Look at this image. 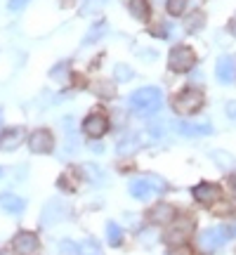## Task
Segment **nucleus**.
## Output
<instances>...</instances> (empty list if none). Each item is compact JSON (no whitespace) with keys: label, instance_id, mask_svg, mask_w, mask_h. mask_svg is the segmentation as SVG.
I'll use <instances>...</instances> for the list:
<instances>
[{"label":"nucleus","instance_id":"15","mask_svg":"<svg viewBox=\"0 0 236 255\" xmlns=\"http://www.w3.org/2000/svg\"><path fill=\"white\" fill-rule=\"evenodd\" d=\"M189 229H191V222H187V220H184V222H177L173 227V232L168 234V241H170V244H182V241H187L191 234Z\"/></svg>","mask_w":236,"mask_h":255},{"label":"nucleus","instance_id":"14","mask_svg":"<svg viewBox=\"0 0 236 255\" xmlns=\"http://www.w3.org/2000/svg\"><path fill=\"white\" fill-rule=\"evenodd\" d=\"M81 173H85V180H90V182H95V184L107 182L104 168H100V165H95V163H83L81 165Z\"/></svg>","mask_w":236,"mask_h":255},{"label":"nucleus","instance_id":"21","mask_svg":"<svg viewBox=\"0 0 236 255\" xmlns=\"http://www.w3.org/2000/svg\"><path fill=\"white\" fill-rule=\"evenodd\" d=\"M213 161H215L222 170H232V168H234V158L229 154H225V151H213Z\"/></svg>","mask_w":236,"mask_h":255},{"label":"nucleus","instance_id":"13","mask_svg":"<svg viewBox=\"0 0 236 255\" xmlns=\"http://www.w3.org/2000/svg\"><path fill=\"white\" fill-rule=\"evenodd\" d=\"M130 194H132L135 199L144 201V199H149V196H154L156 189L151 187V182H149L146 177H142V180H132V182H130Z\"/></svg>","mask_w":236,"mask_h":255},{"label":"nucleus","instance_id":"3","mask_svg":"<svg viewBox=\"0 0 236 255\" xmlns=\"http://www.w3.org/2000/svg\"><path fill=\"white\" fill-rule=\"evenodd\" d=\"M194 64H196V55H194L191 47L177 45V47H173L170 55H168V66H170L175 73H187L189 69H194Z\"/></svg>","mask_w":236,"mask_h":255},{"label":"nucleus","instance_id":"30","mask_svg":"<svg viewBox=\"0 0 236 255\" xmlns=\"http://www.w3.org/2000/svg\"><path fill=\"white\" fill-rule=\"evenodd\" d=\"M229 31H232V36H236V17L232 19V24H229Z\"/></svg>","mask_w":236,"mask_h":255},{"label":"nucleus","instance_id":"31","mask_svg":"<svg viewBox=\"0 0 236 255\" xmlns=\"http://www.w3.org/2000/svg\"><path fill=\"white\" fill-rule=\"evenodd\" d=\"M0 128H2V111H0Z\"/></svg>","mask_w":236,"mask_h":255},{"label":"nucleus","instance_id":"10","mask_svg":"<svg viewBox=\"0 0 236 255\" xmlns=\"http://www.w3.org/2000/svg\"><path fill=\"white\" fill-rule=\"evenodd\" d=\"M24 142V128H9L5 132H0V149L2 151H12Z\"/></svg>","mask_w":236,"mask_h":255},{"label":"nucleus","instance_id":"19","mask_svg":"<svg viewBox=\"0 0 236 255\" xmlns=\"http://www.w3.org/2000/svg\"><path fill=\"white\" fill-rule=\"evenodd\" d=\"M107 241L111 246H120V241H123V232L114 222H107Z\"/></svg>","mask_w":236,"mask_h":255},{"label":"nucleus","instance_id":"26","mask_svg":"<svg viewBox=\"0 0 236 255\" xmlns=\"http://www.w3.org/2000/svg\"><path fill=\"white\" fill-rule=\"evenodd\" d=\"M114 73H116V81H130L132 78V71L127 69L125 64H118L116 69H114Z\"/></svg>","mask_w":236,"mask_h":255},{"label":"nucleus","instance_id":"2","mask_svg":"<svg viewBox=\"0 0 236 255\" xmlns=\"http://www.w3.org/2000/svg\"><path fill=\"white\" fill-rule=\"evenodd\" d=\"M203 102H206L203 92L196 90V88H187V90H182L180 95L175 97L173 107L180 116H194L196 111L203 109Z\"/></svg>","mask_w":236,"mask_h":255},{"label":"nucleus","instance_id":"22","mask_svg":"<svg viewBox=\"0 0 236 255\" xmlns=\"http://www.w3.org/2000/svg\"><path fill=\"white\" fill-rule=\"evenodd\" d=\"M187 5H189V0H168V2H165V9H168V14L180 17L182 12L187 9Z\"/></svg>","mask_w":236,"mask_h":255},{"label":"nucleus","instance_id":"28","mask_svg":"<svg viewBox=\"0 0 236 255\" xmlns=\"http://www.w3.org/2000/svg\"><path fill=\"white\" fill-rule=\"evenodd\" d=\"M225 111H227V116H229V119L236 121V100L227 102V109H225Z\"/></svg>","mask_w":236,"mask_h":255},{"label":"nucleus","instance_id":"5","mask_svg":"<svg viewBox=\"0 0 236 255\" xmlns=\"http://www.w3.org/2000/svg\"><path fill=\"white\" fill-rule=\"evenodd\" d=\"M12 248L19 255H36L40 251V241L33 232H19L17 237L12 239Z\"/></svg>","mask_w":236,"mask_h":255},{"label":"nucleus","instance_id":"24","mask_svg":"<svg viewBox=\"0 0 236 255\" xmlns=\"http://www.w3.org/2000/svg\"><path fill=\"white\" fill-rule=\"evenodd\" d=\"M203 21H206V14H203V12H194V14H189V19H187V28H189V31H199V28L203 26Z\"/></svg>","mask_w":236,"mask_h":255},{"label":"nucleus","instance_id":"7","mask_svg":"<svg viewBox=\"0 0 236 255\" xmlns=\"http://www.w3.org/2000/svg\"><path fill=\"white\" fill-rule=\"evenodd\" d=\"M191 194H194L196 203H201V206H213V203L220 199V187L213 182H201L191 189Z\"/></svg>","mask_w":236,"mask_h":255},{"label":"nucleus","instance_id":"1","mask_svg":"<svg viewBox=\"0 0 236 255\" xmlns=\"http://www.w3.org/2000/svg\"><path fill=\"white\" fill-rule=\"evenodd\" d=\"M130 107L139 114H156L163 107V95L158 88L149 85V88H139L130 95Z\"/></svg>","mask_w":236,"mask_h":255},{"label":"nucleus","instance_id":"18","mask_svg":"<svg viewBox=\"0 0 236 255\" xmlns=\"http://www.w3.org/2000/svg\"><path fill=\"white\" fill-rule=\"evenodd\" d=\"M104 33H107V21H97V24H95V26L85 33V38H83V45H92V43H95V40H100Z\"/></svg>","mask_w":236,"mask_h":255},{"label":"nucleus","instance_id":"6","mask_svg":"<svg viewBox=\"0 0 236 255\" xmlns=\"http://www.w3.org/2000/svg\"><path fill=\"white\" fill-rule=\"evenodd\" d=\"M109 130V119L104 116V114H90L88 119L83 121V132L88 137H102L104 132Z\"/></svg>","mask_w":236,"mask_h":255},{"label":"nucleus","instance_id":"4","mask_svg":"<svg viewBox=\"0 0 236 255\" xmlns=\"http://www.w3.org/2000/svg\"><path fill=\"white\" fill-rule=\"evenodd\" d=\"M28 146H31L33 154H50V151L55 149V137H52V132L45 130V128L33 130L31 137H28Z\"/></svg>","mask_w":236,"mask_h":255},{"label":"nucleus","instance_id":"9","mask_svg":"<svg viewBox=\"0 0 236 255\" xmlns=\"http://www.w3.org/2000/svg\"><path fill=\"white\" fill-rule=\"evenodd\" d=\"M215 76H218V81L225 83V85L234 83L236 81V62H234V57H220L218 66H215Z\"/></svg>","mask_w":236,"mask_h":255},{"label":"nucleus","instance_id":"11","mask_svg":"<svg viewBox=\"0 0 236 255\" xmlns=\"http://www.w3.org/2000/svg\"><path fill=\"white\" fill-rule=\"evenodd\" d=\"M0 208L5 213H12V215H19L21 210L26 208V201L17 196V194H9V191H2L0 194Z\"/></svg>","mask_w":236,"mask_h":255},{"label":"nucleus","instance_id":"25","mask_svg":"<svg viewBox=\"0 0 236 255\" xmlns=\"http://www.w3.org/2000/svg\"><path fill=\"white\" fill-rule=\"evenodd\" d=\"M146 180L151 182V187H154V189H156V194H163V191L168 189V182H165L163 177H158V175H149Z\"/></svg>","mask_w":236,"mask_h":255},{"label":"nucleus","instance_id":"29","mask_svg":"<svg viewBox=\"0 0 236 255\" xmlns=\"http://www.w3.org/2000/svg\"><path fill=\"white\" fill-rule=\"evenodd\" d=\"M104 2H107V0H88V2H85V5H88V7H85V12H88V9H92V7H102Z\"/></svg>","mask_w":236,"mask_h":255},{"label":"nucleus","instance_id":"12","mask_svg":"<svg viewBox=\"0 0 236 255\" xmlns=\"http://www.w3.org/2000/svg\"><path fill=\"white\" fill-rule=\"evenodd\" d=\"M177 132L184 137H203V135H210L213 132V126L210 123H177Z\"/></svg>","mask_w":236,"mask_h":255},{"label":"nucleus","instance_id":"23","mask_svg":"<svg viewBox=\"0 0 236 255\" xmlns=\"http://www.w3.org/2000/svg\"><path fill=\"white\" fill-rule=\"evenodd\" d=\"M78 253L81 255H100V246L95 239H85L81 246H78Z\"/></svg>","mask_w":236,"mask_h":255},{"label":"nucleus","instance_id":"16","mask_svg":"<svg viewBox=\"0 0 236 255\" xmlns=\"http://www.w3.org/2000/svg\"><path fill=\"white\" fill-rule=\"evenodd\" d=\"M127 2V9H130V14L139 21H144L149 19V0H125Z\"/></svg>","mask_w":236,"mask_h":255},{"label":"nucleus","instance_id":"32","mask_svg":"<svg viewBox=\"0 0 236 255\" xmlns=\"http://www.w3.org/2000/svg\"><path fill=\"white\" fill-rule=\"evenodd\" d=\"M0 177H2V168H0Z\"/></svg>","mask_w":236,"mask_h":255},{"label":"nucleus","instance_id":"17","mask_svg":"<svg viewBox=\"0 0 236 255\" xmlns=\"http://www.w3.org/2000/svg\"><path fill=\"white\" fill-rule=\"evenodd\" d=\"M149 218H151V222H170V220H173V208H170L168 203H158V206L149 213Z\"/></svg>","mask_w":236,"mask_h":255},{"label":"nucleus","instance_id":"27","mask_svg":"<svg viewBox=\"0 0 236 255\" xmlns=\"http://www.w3.org/2000/svg\"><path fill=\"white\" fill-rule=\"evenodd\" d=\"M26 2H28V0H9L7 7H9V12H17V9H21Z\"/></svg>","mask_w":236,"mask_h":255},{"label":"nucleus","instance_id":"8","mask_svg":"<svg viewBox=\"0 0 236 255\" xmlns=\"http://www.w3.org/2000/svg\"><path fill=\"white\" fill-rule=\"evenodd\" d=\"M225 241H227V237H225L222 229H206L199 237V246H201V251L213 253V251H218V248L225 246Z\"/></svg>","mask_w":236,"mask_h":255},{"label":"nucleus","instance_id":"20","mask_svg":"<svg viewBox=\"0 0 236 255\" xmlns=\"http://www.w3.org/2000/svg\"><path fill=\"white\" fill-rule=\"evenodd\" d=\"M139 146H142V142H139L137 137H127V139H123V142L118 144V154L127 156V154H132V151H137Z\"/></svg>","mask_w":236,"mask_h":255},{"label":"nucleus","instance_id":"33","mask_svg":"<svg viewBox=\"0 0 236 255\" xmlns=\"http://www.w3.org/2000/svg\"><path fill=\"white\" fill-rule=\"evenodd\" d=\"M0 255H2V253H0Z\"/></svg>","mask_w":236,"mask_h":255}]
</instances>
